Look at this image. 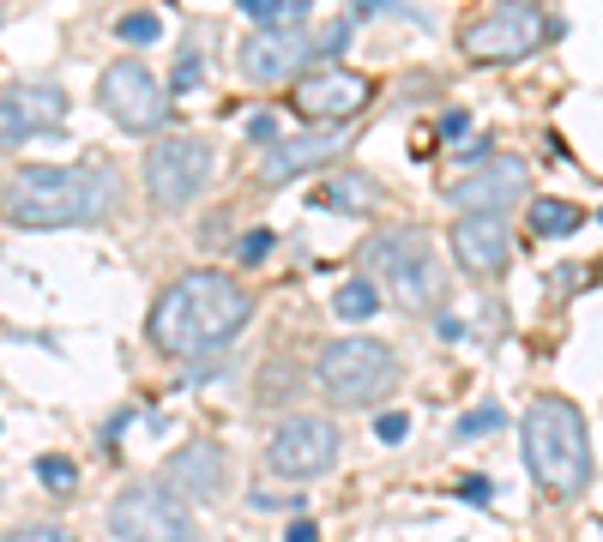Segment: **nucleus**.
Wrapping results in <instances>:
<instances>
[{
  "label": "nucleus",
  "instance_id": "obj_1",
  "mask_svg": "<svg viewBox=\"0 0 603 542\" xmlns=\"http://www.w3.org/2000/svg\"><path fill=\"white\" fill-rule=\"evenodd\" d=\"M127 187L109 163H43L24 170L0 199V217L19 229H91L121 212Z\"/></svg>",
  "mask_w": 603,
  "mask_h": 542
},
{
  "label": "nucleus",
  "instance_id": "obj_2",
  "mask_svg": "<svg viewBox=\"0 0 603 542\" xmlns=\"http://www.w3.org/2000/svg\"><path fill=\"white\" fill-rule=\"evenodd\" d=\"M248 319H254V295L229 271H187L158 295L146 332L163 356H200L229 344Z\"/></svg>",
  "mask_w": 603,
  "mask_h": 542
},
{
  "label": "nucleus",
  "instance_id": "obj_3",
  "mask_svg": "<svg viewBox=\"0 0 603 542\" xmlns=\"http://www.w3.org/2000/svg\"><path fill=\"white\" fill-rule=\"evenodd\" d=\"M525 464L556 500H580L592 488V441H585L580 404L543 392L525 404Z\"/></svg>",
  "mask_w": 603,
  "mask_h": 542
},
{
  "label": "nucleus",
  "instance_id": "obj_4",
  "mask_svg": "<svg viewBox=\"0 0 603 542\" xmlns=\"http://www.w3.org/2000/svg\"><path fill=\"white\" fill-rule=\"evenodd\" d=\"M314 380H320V392L332 398V404H351V410H363V404H380V398L399 386V356L387 350L380 338H338V344H326L314 361Z\"/></svg>",
  "mask_w": 603,
  "mask_h": 542
},
{
  "label": "nucleus",
  "instance_id": "obj_5",
  "mask_svg": "<svg viewBox=\"0 0 603 542\" xmlns=\"http://www.w3.org/2000/svg\"><path fill=\"white\" fill-rule=\"evenodd\" d=\"M556 31H561V24L549 19L537 0H502V7H489L483 19L465 24L459 48H465V61H477V67H507V61L537 55Z\"/></svg>",
  "mask_w": 603,
  "mask_h": 542
},
{
  "label": "nucleus",
  "instance_id": "obj_6",
  "mask_svg": "<svg viewBox=\"0 0 603 542\" xmlns=\"http://www.w3.org/2000/svg\"><path fill=\"white\" fill-rule=\"evenodd\" d=\"M103 524H109L115 542H205L194 512H187V500L175 495L170 483L121 488V495L109 500V512H103Z\"/></svg>",
  "mask_w": 603,
  "mask_h": 542
},
{
  "label": "nucleus",
  "instance_id": "obj_7",
  "mask_svg": "<svg viewBox=\"0 0 603 542\" xmlns=\"http://www.w3.org/2000/svg\"><path fill=\"white\" fill-rule=\"evenodd\" d=\"M363 260L392 290L399 307H417L422 314V307L441 302V265H434V248H429L422 229H380V236L363 248Z\"/></svg>",
  "mask_w": 603,
  "mask_h": 542
},
{
  "label": "nucleus",
  "instance_id": "obj_8",
  "mask_svg": "<svg viewBox=\"0 0 603 542\" xmlns=\"http://www.w3.org/2000/svg\"><path fill=\"white\" fill-rule=\"evenodd\" d=\"M212 163H217V151H212V139H200V133L158 139V145L146 151V199L158 205V212H175V205L200 199L205 181H212Z\"/></svg>",
  "mask_w": 603,
  "mask_h": 542
},
{
  "label": "nucleus",
  "instance_id": "obj_9",
  "mask_svg": "<svg viewBox=\"0 0 603 542\" xmlns=\"http://www.w3.org/2000/svg\"><path fill=\"white\" fill-rule=\"evenodd\" d=\"M97 102L103 115H109L121 133H158L163 121H170V90L151 79V67H139V61H115V67H103L97 79Z\"/></svg>",
  "mask_w": 603,
  "mask_h": 542
},
{
  "label": "nucleus",
  "instance_id": "obj_10",
  "mask_svg": "<svg viewBox=\"0 0 603 542\" xmlns=\"http://www.w3.org/2000/svg\"><path fill=\"white\" fill-rule=\"evenodd\" d=\"M332 464H338V429L326 416H290L266 441V470L284 476V483H314Z\"/></svg>",
  "mask_w": 603,
  "mask_h": 542
},
{
  "label": "nucleus",
  "instance_id": "obj_11",
  "mask_svg": "<svg viewBox=\"0 0 603 542\" xmlns=\"http://www.w3.org/2000/svg\"><path fill=\"white\" fill-rule=\"evenodd\" d=\"M290 102H297V115H308V127H344L356 121V115L375 102V85L363 79V73L351 67H314L308 79L290 85Z\"/></svg>",
  "mask_w": 603,
  "mask_h": 542
},
{
  "label": "nucleus",
  "instance_id": "obj_12",
  "mask_svg": "<svg viewBox=\"0 0 603 542\" xmlns=\"http://www.w3.org/2000/svg\"><path fill=\"white\" fill-rule=\"evenodd\" d=\"M67 127V97L55 85H12L0 90V151H19L31 139H55Z\"/></svg>",
  "mask_w": 603,
  "mask_h": 542
},
{
  "label": "nucleus",
  "instance_id": "obj_13",
  "mask_svg": "<svg viewBox=\"0 0 603 542\" xmlns=\"http://www.w3.org/2000/svg\"><path fill=\"white\" fill-rule=\"evenodd\" d=\"M446 241H453L459 271H471V278H502L513 265V236H507L502 212H465Z\"/></svg>",
  "mask_w": 603,
  "mask_h": 542
},
{
  "label": "nucleus",
  "instance_id": "obj_14",
  "mask_svg": "<svg viewBox=\"0 0 603 542\" xmlns=\"http://www.w3.org/2000/svg\"><path fill=\"white\" fill-rule=\"evenodd\" d=\"M308 55H314L308 24H272V31L241 43V73L254 85H284V79H297V67H308Z\"/></svg>",
  "mask_w": 603,
  "mask_h": 542
},
{
  "label": "nucleus",
  "instance_id": "obj_15",
  "mask_svg": "<svg viewBox=\"0 0 603 542\" xmlns=\"http://www.w3.org/2000/svg\"><path fill=\"white\" fill-rule=\"evenodd\" d=\"M525 187H531V170H525L519 158H495V163H483V170L459 175L453 187H446V199H453L459 212H507V205L525 199Z\"/></svg>",
  "mask_w": 603,
  "mask_h": 542
},
{
  "label": "nucleus",
  "instance_id": "obj_16",
  "mask_svg": "<svg viewBox=\"0 0 603 542\" xmlns=\"http://www.w3.org/2000/svg\"><path fill=\"white\" fill-rule=\"evenodd\" d=\"M163 483H170L175 495L187 500V507L224 500V488H229V458H224V446H217V441H187L170 464H163Z\"/></svg>",
  "mask_w": 603,
  "mask_h": 542
},
{
  "label": "nucleus",
  "instance_id": "obj_17",
  "mask_svg": "<svg viewBox=\"0 0 603 542\" xmlns=\"http://www.w3.org/2000/svg\"><path fill=\"white\" fill-rule=\"evenodd\" d=\"M332 151H338V133H302V139H284V145H272V151H266L260 181H266V187H284V181L308 175L314 163H326Z\"/></svg>",
  "mask_w": 603,
  "mask_h": 542
},
{
  "label": "nucleus",
  "instance_id": "obj_18",
  "mask_svg": "<svg viewBox=\"0 0 603 542\" xmlns=\"http://www.w3.org/2000/svg\"><path fill=\"white\" fill-rule=\"evenodd\" d=\"M332 314H338L344 326H363V319H375V314H380V290H375V278H351V283H338V295H332Z\"/></svg>",
  "mask_w": 603,
  "mask_h": 542
},
{
  "label": "nucleus",
  "instance_id": "obj_19",
  "mask_svg": "<svg viewBox=\"0 0 603 542\" xmlns=\"http://www.w3.org/2000/svg\"><path fill=\"white\" fill-rule=\"evenodd\" d=\"M375 199H380V187L363 175H338V181L320 187V205H326V212H363V205H375Z\"/></svg>",
  "mask_w": 603,
  "mask_h": 542
},
{
  "label": "nucleus",
  "instance_id": "obj_20",
  "mask_svg": "<svg viewBox=\"0 0 603 542\" xmlns=\"http://www.w3.org/2000/svg\"><path fill=\"white\" fill-rule=\"evenodd\" d=\"M585 224V212H580V205H568V199H537L531 205V229H537V236H573V229H580Z\"/></svg>",
  "mask_w": 603,
  "mask_h": 542
},
{
  "label": "nucleus",
  "instance_id": "obj_21",
  "mask_svg": "<svg viewBox=\"0 0 603 542\" xmlns=\"http://www.w3.org/2000/svg\"><path fill=\"white\" fill-rule=\"evenodd\" d=\"M36 483H43L49 495H73V488H79V464L61 458V452H43V458H36Z\"/></svg>",
  "mask_w": 603,
  "mask_h": 542
},
{
  "label": "nucleus",
  "instance_id": "obj_22",
  "mask_svg": "<svg viewBox=\"0 0 603 542\" xmlns=\"http://www.w3.org/2000/svg\"><path fill=\"white\" fill-rule=\"evenodd\" d=\"M115 36L133 43V48H146V43H158V36H163V24L151 19V12H127V19H115Z\"/></svg>",
  "mask_w": 603,
  "mask_h": 542
},
{
  "label": "nucleus",
  "instance_id": "obj_23",
  "mask_svg": "<svg viewBox=\"0 0 603 542\" xmlns=\"http://www.w3.org/2000/svg\"><path fill=\"white\" fill-rule=\"evenodd\" d=\"M351 31H356L351 19H332V24H320V31L308 24V43H314V55H338V48L351 43Z\"/></svg>",
  "mask_w": 603,
  "mask_h": 542
},
{
  "label": "nucleus",
  "instance_id": "obj_24",
  "mask_svg": "<svg viewBox=\"0 0 603 542\" xmlns=\"http://www.w3.org/2000/svg\"><path fill=\"white\" fill-rule=\"evenodd\" d=\"M272 248H278L272 229H248V236L236 241V260H241V265H266V253H272Z\"/></svg>",
  "mask_w": 603,
  "mask_h": 542
},
{
  "label": "nucleus",
  "instance_id": "obj_25",
  "mask_svg": "<svg viewBox=\"0 0 603 542\" xmlns=\"http://www.w3.org/2000/svg\"><path fill=\"white\" fill-rule=\"evenodd\" d=\"M489 429H502V410H495V404H483V410H471V416L453 422L459 441H477V434H489Z\"/></svg>",
  "mask_w": 603,
  "mask_h": 542
},
{
  "label": "nucleus",
  "instance_id": "obj_26",
  "mask_svg": "<svg viewBox=\"0 0 603 542\" xmlns=\"http://www.w3.org/2000/svg\"><path fill=\"white\" fill-rule=\"evenodd\" d=\"M200 79H205V61L187 48L182 61H175V79H170V97H187V90H200Z\"/></svg>",
  "mask_w": 603,
  "mask_h": 542
},
{
  "label": "nucleus",
  "instance_id": "obj_27",
  "mask_svg": "<svg viewBox=\"0 0 603 542\" xmlns=\"http://www.w3.org/2000/svg\"><path fill=\"white\" fill-rule=\"evenodd\" d=\"M7 542H79V536L67 524H19V531H7Z\"/></svg>",
  "mask_w": 603,
  "mask_h": 542
},
{
  "label": "nucleus",
  "instance_id": "obj_28",
  "mask_svg": "<svg viewBox=\"0 0 603 542\" xmlns=\"http://www.w3.org/2000/svg\"><path fill=\"white\" fill-rule=\"evenodd\" d=\"M375 434L387 446H399V441H410V416H405V410H387V416H375Z\"/></svg>",
  "mask_w": 603,
  "mask_h": 542
},
{
  "label": "nucleus",
  "instance_id": "obj_29",
  "mask_svg": "<svg viewBox=\"0 0 603 542\" xmlns=\"http://www.w3.org/2000/svg\"><path fill=\"white\" fill-rule=\"evenodd\" d=\"M236 7L248 12V19L260 24V31H272V24H278V0H236Z\"/></svg>",
  "mask_w": 603,
  "mask_h": 542
},
{
  "label": "nucleus",
  "instance_id": "obj_30",
  "mask_svg": "<svg viewBox=\"0 0 603 542\" xmlns=\"http://www.w3.org/2000/svg\"><path fill=\"white\" fill-rule=\"evenodd\" d=\"M314 0H278V24H308Z\"/></svg>",
  "mask_w": 603,
  "mask_h": 542
},
{
  "label": "nucleus",
  "instance_id": "obj_31",
  "mask_svg": "<svg viewBox=\"0 0 603 542\" xmlns=\"http://www.w3.org/2000/svg\"><path fill=\"white\" fill-rule=\"evenodd\" d=\"M248 507H254V512H278V507H297V500H290V495H266V483H260V488L248 495Z\"/></svg>",
  "mask_w": 603,
  "mask_h": 542
},
{
  "label": "nucleus",
  "instance_id": "obj_32",
  "mask_svg": "<svg viewBox=\"0 0 603 542\" xmlns=\"http://www.w3.org/2000/svg\"><path fill=\"white\" fill-rule=\"evenodd\" d=\"M459 495H465L471 507H483V500H489V476H465V483H459Z\"/></svg>",
  "mask_w": 603,
  "mask_h": 542
},
{
  "label": "nucleus",
  "instance_id": "obj_33",
  "mask_svg": "<svg viewBox=\"0 0 603 542\" xmlns=\"http://www.w3.org/2000/svg\"><path fill=\"white\" fill-rule=\"evenodd\" d=\"M248 139H266V145H272V139H278V121H272V115H254V121H248Z\"/></svg>",
  "mask_w": 603,
  "mask_h": 542
},
{
  "label": "nucleus",
  "instance_id": "obj_34",
  "mask_svg": "<svg viewBox=\"0 0 603 542\" xmlns=\"http://www.w3.org/2000/svg\"><path fill=\"white\" fill-rule=\"evenodd\" d=\"M284 542H320V531H314V519H290V531H284Z\"/></svg>",
  "mask_w": 603,
  "mask_h": 542
},
{
  "label": "nucleus",
  "instance_id": "obj_35",
  "mask_svg": "<svg viewBox=\"0 0 603 542\" xmlns=\"http://www.w3.org/2000/svg\"><path fill=\"white\" fill-rule=\"evenodd\" d=\"M441 133H446V139H465V133H471V115H465V109H459V115H446V121H441Z\"/></svg>",
  "mask_w": 603,
  "mask_h": 542
},
{
  "label": "nucleus",
  "instance_id": "obj_36",
  "mask_svg": "<svg viewBox=\"0 0 603 542\" xmlns=\"http://www.w3.org/2000/svg\"><path fill=\"white\" fill-rule=\"evenodd\" d=\"M351 7H363V12H375V7H387V0H351Z\"/></svg>",
  "mask_w": 603,
  "mask_h": 542
},
{
  "label": "nucleus",
  "instance_id": "obj_37",
  "mask_svg": "<svg viewBox=\"0 0 603 542\" xmlns=\"http://www.w3.org/2000/svg\"><path fill=\"white\" fill-rule=\"evenodd\" d=\"M0 19H7V0H0Z\"/></svg>",
  "mask_w": 603,
  "mask_h": 542
},
{
  "label": "nucleus",
  "instance_id": "obj_38",
  "mask_svg": "<svg viewBox=\"0 0 603 542\" xmlns=\"http://www.w3.org/2000/svg\"><path fill=\"white\" fill-rule=\"evenodd\" d=\"M597 217H603V212H597Z\"/></svg>",
  "mask_w": 603,
  "mask_h": 542
}]
</instances>
